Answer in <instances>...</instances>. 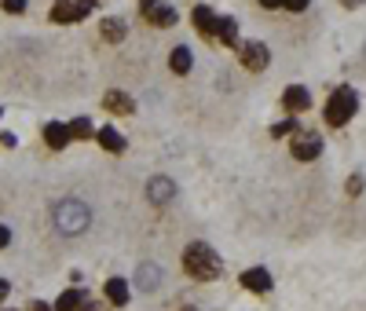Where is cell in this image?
I'll return each mask as SVG.
<instances>
[{
    "mask_svg": "<svg viewBox=\"0 0 366 311\" xmlns=\"http://www.w3.org/2000/svg\"><path fill=\"white\" fill-rule=\"evenodd\" d=\"M67 128H70V139H88L92 136V121L88 118H73Z\"/></svg>",
    "mask_w": 366,
    "mask_h": 311,
    "instance_id": "obj_21",
    "label": "cell"
},
{
    "mask_svg": "<svg viewBox=\"0 0 366 311\" xmlns=\"http://www.w3.org/2000/svg\"><path fill=\"white\" fill-rule=\"evenodd\" d=\"M44 143H48L51 150H62V147L70 143V128L59 125V121H48V125H44Z\"/></svg>",
    "mask_w": 366,
    "mask_h": 311,
    "instance_id": "obj_11",
    "label": "cell"
},
{
    "mask_svg": "<svg viewBox=\"0 0 366 311\" xmlns=\"http://www.w3.org/2000/svg\"><path fill=\"white\" fill-rule=\"evenodd\" d=\"M311 4V0H282V8H290V11H304Z\"/></svg>",
    "mask_w": 366,
    "mask_h": 311,
    "instance_id": "obj_24",
    "label": "cell"
},
{
    "mask_svg": "<svg viewBox=\"0 0 366 311\" xmlns=\"http://www.w3.org/2000/svg\"><path fill=\"white\" fill-rule=\"evenodd\" d=\"M183 271L198 282H213L220 275V256L209 249L205 242H191L187 249H183Z\"/></svg>",
    "mask_w": 366,
    "mask_h": 311,
    "instance_id": "obj_1",
    "label": "cell"
},
{
    "mask_svg": "<svg viewBox=\"0 0 366 311\" xmlns=\"http://www.w3.org/2000/svg\"><path fill=\"white\" fill-rule=\"evenodd\" d=\"M264 8H282V0H260Z\"/></svg>",
    "mask_w": 366,
    "mask_h": 311,
    "instance_id": "obj_27",
    "label": "cell"
},
{
    "mask_svg": "<svg viewBox=\"0 0 366 311\" xmlns=\"http://www.w3.org/2000/svg\"><path fill=\"white\" fill-rule=\"evenodd\" d=\"M356 110H359V96L351 92V88H337L330 96V103H326V125L341 128L356 118Z\"/></svg>",
    "mask_w": 366,
    "mask_h": 311,
    "instance_id": "obj_3",
    "label": "cell"
},
{
    "mask_svg": "<svg viewBox=\"0 0 366 311\" xmlns=\"http://www.w3.org/2000/svg\"><path fill=\"white\" fill-rule=\"evenodd\" d=\"M4 4V11H11V15H19V11H26V0H0Z\"/></svg>",
    "mask_w": 366,
    "mask_h": 311,
    "instance_id": "obj_23",
    "label": "cell"
},
{
    "mask_svg": "<svg viewBox=\"0 0 366 311\" xmlns=\"http://www.w3.org/2000/svg\"><path fill=\"white\" fill-rule=\"evenodd\" d=\"M0 114H4V110H0Z\"/></svg>",
    "mask_w": 366,
    "mask_h": 311,
    "instance_id": "obj_32",
    "label": "cell"
},
{
    "mask_svg": "<svg viewBox=\"0 0 366 311\" xmlns=\"http://www.w3.org/2000/svg\"><path fill=\"white\" fill-rule=\"evenodd\" d=\"M345 8H359V4H366V0H341Z\"/></svg>",
    "mask_w": 366,
    "mask_h": 311,
    "instance_id": "obj_29",
    "label": "cell"
},
{
    "mask_svg": "<svg viewBox=\"0 0 366 311\" xmlns=\"http://www.w3.org/2000/svg\"><path fill=\"white\" fill-rule=\"evenodd\" d=\"M99 33H103V41H110V44H121V41H125V22H121V19H103Z\"/></svg>",
    "mask_w": 366,
    "mask_h": 311,
    "instance_id": "obj_17",
    "label": "cell"
},
{
    "mask_svg": "<svg viewBox=\"0 0 366 311\" xmlns=\"http://www.w3.org/2000/svg\"><path fill=\"white\" fill-rule=\"evenodd\" d=\"M96 139H99V143L107 147L110 154H121V150H125V136L117 132V128H103V132H96Z\"/></svg>",
    "mask_w": 366,
    "mask_h": 311,
    "instance_id": "obj_19",
    "label": "cell"
},
{
    "mask_svg": "<svg viewBox=\"0 0 366 311\" xmlns=\"http://www.w3.org/2000/svg\"><path fill=\"white\" fill-rule=\"evenodd\" d=\"M286 132H293V136H297V132H300V125H297V121H282V125H274V128H271V136H286Z\"/></svg>",
    "mask_w": 366,
    "mask_h": 311,
    "instance_id": "obj_22",
    "label": "cell"
},
{
    "mask_svg": "<svg viewBox=\"0 0 366 311\" xmlns=\"http://www.w3.org/2000/svg\"><path fill=\"white\" fill-rule=\"evenodd\" d=\"M88 224H92V213H88L85 202L62 198L55 205V227H59V235H85Z\"/></svg>",
    "mask_w": 366,
    "mask_h": 311,
    "instance_id": "obj_2",
    "label": "cell"
},
{
    "mask_svg": "<svg viewBox=\"0 0 366 311\" xmlns=\"http://www.w3.org/2000/svg\"><path fill=\"white\" fill-rule=\"evenodd\" d=\"M191 19H194V30H198L202 37H213V30H216V15H213V8L198 4V8L191 11Z\"/></svg>",
    "mask_w": 366,
    "mask_h": 311,
    "instance_id": "obj_12",
    "label": "cell"
},
{
    "mask_svg": "<svg viewBox=\"0 0 366 311\" xmlns=\"http://www.w3.org/2000/svg\"><path fill=\"white\" fill-rule=\"evenodd\" d=\"M359 190H363V176H351V179H348V194H351V198H356Z\"/></svg>",
    "mask_w": 366,
    "mask_h": 311,
    "instance_id": "obj_26",
    "label": "cell"
},
{
    "mask_svg": "<svg viewBox=\"0 0 366 311\" xmlns=\"http://www.w3.org/2000/svg\"><path fill=\"white\" fill-rule=\"evenodd\" d=\"M183 311H198V308H183Z\"/></svg>",
    "mask_w": 366,
    "mask_h": 311,
    "instance_id": "obj_31",
    "label": "cell"
},
{
    "mask_svg": "<svg viewBox=\"0 0 366 311\" xmlns=\"http://www.w3.org/2000/svg\"><path fill=\"white\" fill-rule=\"evenodd\" d=\"M30 311H51L48 304H41V301H37V304H30Z\"/></svg>",
    "mask_w": 366,
    "mask_h": 311,
    "instance_id": "obj_30",
    "label": "cell"
},
{
    "mask_svg": "<svg viewBox=\"0 0 366 311\" xmlns=\"http://www.w3.org/2000/svg\"><path fill=\"white\" fill-rule=\"evenodd\" d=\"M107 296H110V304L125 308V304H128V296H132V290H128V282H125V278H110V282H107Z\"/></svg>",
    "mask_w": 366,
    "mask_h": 311,
    "instance_id": "obj_16",
    "label": "cell"
},
{
    "mask_svg": "<svg viewBox=\"0 0 366 311\" xmlns=\"http://www.w3.org/2000/svg\"><path fill=\"white\" fill-rule=\"evenodd\" d=\"M136 282H139V290H143V293L158 290V282H162V267H158V264H143V267L136 271Z\"/></svg>",
    "mask_w": 366,
    "mask_h": 311,
    "instance_id": "obj_14",
    "label": "cell"
},
{
    "mask_svg": "<svg viewBox=\"0 0 366 311\" xmlns=\"http://www.w3.org/2000/svg\"><path fill=\"white\" fill-rule=\"evenodd\" d=\"M96 11V0H55V8H51V22L59 26H70V22H81L85 15Z\"/></svg>",
    "mask_w": 366,
    "mask_h": 311,
    "instance_id": "obj_4",
    "label": "cell"
},
{
    "mask_svg": "<svg viewBox=\"0 0 366 311\" xmlns=\"http://www.w3.org/2000/svg\"><path fill=\"white\" fill-rule=\"evenodd\" d=\"M81 304H85V296L77 293V290H67V293H62L59 301H55V311H77Z\"/></svg>",
    "mask_w": 366,
    "mask_h": 311,
    "instance_id": "obj_20",
    "label": "cell"
},
{
    "mask_svg": "<svg viewBox=\"0 0 366 311\" xmlns=\"http://www.w3.org/2000/svg\"><path fill=\"white\" fill-rule=\"evenodd\" d=\"M139 11L147 15V22L150 26H176V8H168V4H162V0H143L139 4Z\"/></svg>",
    "mask_w": 366,
    "mask_h": 311,
    "instance_id": "obj_7",
    "label": "cell"
},
{
    "mask_svg": "<svg viewBox=\"0 0 366 311\" xmlns=\"http://www.w3.org/2000/svg\"><path fill=\"white\" fill-rule=\"evenodd\" d=\"M8 245H11V227L0 224V249H8Z\"/></svg>",
    "mask_w": 366,
    "mask_h": 311,
    "instance_id": "obj_25",
    "label": "cell"
},
{
    "mask_svg": "<svg viewBox=\"0 0 366 311\" xmlns=\"http://www.w3.org/2000/svg\"><path fill=\"white\" fill-rule=\"evenodd\" d=\"M103 107H107V110H114V114H132L136 107H132V99H128L125 92H117V88H114V92H107V96H103Z\"/></svg>",
    "mask_w": 366,
    "mask_h": 311,
    "instance_id": "obj_15",
    "label": "cell"
},
{
    "mask_svg": "<svg viewBox=\"0 0 366 311\" xmlns=\"http://www.w3.org/2000/svg\"><path fill=\"white\" fill-rule=\"evenodd\" d=\"M147 198L154 202V205H168L176 198V184L168 176H150L147 179Z\"/></svg>",
    "mask_w": 366,
    "mask_h": 311,
    "instance_id": "obj_8",
    "label": "cell"
},
{
    "mask_svg": "<svg viewBox=\"0 0 366 311\" xmlns=\"http://www.w3.org/2000/svg\"><path fill=\"white\" fill-rule=\"evenodd\" d=\"M8 290H11V286H8L4 278H0V301H4V296H8Z\"/></svg>",
    "mask_w": 366,
    "mask_h": 311,
    "instance_id": "obj_28",
    "label": "cell"
},
{
    "mask_svg": "<svg viewBox=\"0 0 366 311\" xmlns=\"http://www.w3.org/2000/svg\"><path fill=\"white\" fill-rule=\"evenodd\" d=\"M213 41H220V44L234 48V44H238V22H234V19H227V15H216V30H213Z\"/></svg>",
    "mask_w": 366,
    "mask_h": 311,
    "instance_id": "obj_10",
    "label": "cell"
},
{
    "mask_svg": "<svg viewBox=\"0 0 366 311\" xmlns=\"http://www.w3.org/2000/svg\"><path fill=\"white\" fill-rule=\"evenodd\" d=\"M168 66H173V73H191V66H194L191 48H173V55H168Z\"/></svg>",
    "mask_w": 366,
    "mask_h": 311,
    "instance_id": "obj_18",
    "label": "cell"
},
{
    "mask_svg": "<svg viewBox=\"0 0 366 311\" xmlns=\"http://www.w3.org/2000/svg\"><path fill=\"white\" fill-rule=\"evenodd\" d=\"M242 286L250 293H268L271 290V275L264 267H253V271H245V275H242Z\"/></svg>",
    "mask_w": 366,
    "mask_h": 311,
    "instance_id": "obj_13",
    "label": "cell"
},
{
    "mask_svg": "<svg viewBox=\"0 0 366 311\" xmlns=\"http://www.w3.org/2000/svg\"><path fill=\"white\" fill-rule=\"evenodd\" d=\"M282 107L290 114H304L311 107V92L304 85H290V88H286V96H282Z\"/></svg>",
    "mask_w": 366,
    "mask_h": 311,
    "instance_id": "obj_9",
    "label": "cell"
},
{
    "mask_svg": "<svg viewBox=\"0 0 366 311\" xmlns=\"http://www.w3.org/2000/svg\"><path fill=\"white\" fill-rule=\"evenodd\" d=\"M238 59H242V66H245V70L260 73V70L268 66L271 51H268V44H260V41H250V44H242V48H238Z\"/></svg>",
    "mask_w": 366,
    "mask_h": 311,
    "instance_id": "obj_6",
    "label": "cell"
},
{
    "mask_svg": "<svg viewBox=\"0 0 366 311\" xmlns=\"http://www.w3.org/2000/svg\"><path fill=\"white\" fill-rule=\"evenodd\" d=\"M290 150H293V158H297V161H315L319 154H322V139H319L315 132H304V128H300Z\"/></svg>",
    "mask_w": 366,
    "mask_h": 311,
    "instance_id": "obj_5",
    "label": "cell"
}]
</instances>
